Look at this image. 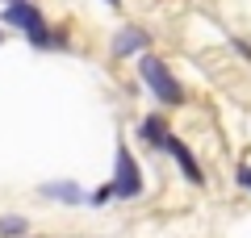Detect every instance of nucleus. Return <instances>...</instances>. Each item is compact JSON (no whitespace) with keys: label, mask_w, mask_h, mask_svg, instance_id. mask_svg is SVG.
<instances>
[{"label":"nucleus","mask_w":251,"mask_h":238,"mask_svg":"<svg viewBox=\"0 0 251 238\" xmlns=\"http://www.w3.org/2000/svg\"><path fill=\"white\" fill-rule=\"evenodd\" d=\"M4 25L25 34L38 50H59V46H67V34L63 29H50L46 13L38 9L34 0H4Z\"/></svg>","instance_id":"nucleus-1"},{"label":"nucleus","mask_w":251,"mask_h":238,"mask_svg":"<svg viewBox=\"0 0 251 238\" xmlns=\"http://www.w3.org/2000/svg\"><path fill=\"white\" fill-rule=\"evenodd\" d=\"M138 75H143V84L155 92V100L159 105H168V109H176V105H184L188 100V92H184V84H180L176 75H172V67L159 59V54H151V50H143V59H138Z\"/></svg>","instance_id":"nucleus-2"},{"label":"nucleus","mask_w":251,"mask_h":238,"mask_svg":"<svg viewBox=\"0 0 251 238\" xmlns=\"http://www.w3.org/2000/svg\"><path fill=\"white\" fill-rule=\"evenodd\" d=\"M109 184H113V196H122V201H134V196H143V188H147L138 159L126 146H117V155H113V180H109Z\"/></svg>","instance_id":"nucleus-3"},{"label":"nucleus","mask_w":251,"mask_h":238,"mask_svg":"<svg viewBox=\"0 0 251 238\" xmlns=\"http://www.w3.org/2000/svg\"><path fill=\"white\" fill-rule=\"evenodd\" d=\"M163 155L176 159V167H180V176H184V180H193V184H205V171H201V163L193 159V150H188L184 142L176 138V134H168V142H163Z\"/></svg>","instance_id":"nucleus-4"},{"label":"nucleus","mask_w":251,"mask_h":238,"mask_svg":"<svg viewBox=\"0 0 251 238\" xmlns=\"http://www.w3.org/2000/svg\"><path fill=\"white\" fill-rule=\"evenodd\" d=\"M147 46H151V38H147L138 25H122L113 34V46H109V50H113V59H126V54H143Z\"/></svg>","instance_id":"nucleus-5"},{"label":"nucleus","mask_w":251,"mask_h":238,"mask_svg":"<svg viewBox=\"0 0 251 238\" xmlns=\"http://www.w3.org/2000/svg\"><path fill=\"white\" fill-rule=\"evenodd\" d=\"M168 134H172V125H168V117H163V113H151V117H143V142H147V146L163 150Z\"/></svg>","instance_id":"nucleus-6"},{"label":"nucleus","mask_w":251,"mask_h":238,"mask_svg":"<svg viewBox=\"0 0 251 238\" xmlns=\"http://www.w3.org/2000/svg\"><path fill=\"white\" fill-rule=\"evenodd\" d=\"M42 192H46V196H59V201H67V205H80V201H84L80 188H75L72 180H63V184H42Z\"/></svg>","instance_id":"nucleus-7"},{"label":"nucleus","mask_w":251,"mask_h":238,"mask_svg":"<svg viewBox=\"0 0 251 238\" xmlns=\"http://www.w3.org/2000/svg\"><path fill=\"white\" fill-rule=\"evenodd\" d=\"M29 221L25 217H0V238H21Z\"/></svg>","instance_id":"nucleus-8"},{"label":"nucleus","mask_w":251,"mask_h":238,"mask_svg":"<svg viewBox=\"0 0 251 238\" xmlns=\"http://www.w3.org/2000/svg\"><path fill=\"white\" fill-rule=\"evenodd\" d=\"M109 196H113V184H100V188H97V192H92V196H88V201H92V205H105V201H109Z\"/></svg>","instance_id":"nucleus-9"},{"label":"nucleus","mask_w":251,"mask_h":238,"mask_svg":"<svg viewBox=\"0 0 251 238\" xmlns=\"http://www.w3.org/2000/svg\"><path fill=\"white\" fill-rule=\"evenodd\" d=\"M239 184H243V188L251 192V167H239Z\"/></svg>","instance_id":"nucleus-10"},{"label":"nucleus","mask_w":251,"mask_h":238,"mask_svg":"<svg viewBox=\"0 0 251 238\" xmlns=\"http://www.w3.org/2000/svg\"><path fill=\"white\" fill-rule=\"evenodd\" d=\"M105 4H122V0H105Z\"/></svg>","instance_id":"nucleus-11"},{"label":"nucleus","mask_w":251,"mask_h":238,"mask_svg":"<svg viewBox=\"0 0 251 238\" xmlns=\"http://www.w3.org/2000/svg\"><path fill=\"white\" fill-rule=\"evenodd\" d=\"M0 42H4V29H0Z\"/></svg>","instance_id":"nucleus-12"}]
</instances>
